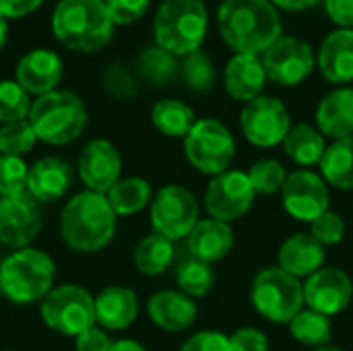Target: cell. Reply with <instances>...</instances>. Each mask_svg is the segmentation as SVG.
Listing matches in <instances>:
<instances>
[{"label": "cell", "instance_id": "8", "mask_svg": "<svg viewBox=\"0 0 353 351\" xmlns=\"http://www.w3.org/2000/svg\"><path fill=\"white\" fill-rule=\"evenodd\" d=\"M184 155L196 172L215 178L228 172L234 163L236 157L234 134L219 120L213 118L196 120V124L184 139Z\"/></svg>", "mask_w": 353, "mask_h": 351}, {"label": "cell", "instance_id": "19", "mask_svg": "<svg viewBox=\"0 0 353 351\" xmlns=\"http://www.w3.org/2000/svg\"><path fill=\"white\" fill-rule=\"evenodd\" d=\"M147 314L155 327L168 333L188 331L199 317L196 302L180 290H161L147 302Z\"/></svg>", "mask_w": 353, "mask_h": 351}, {"label": "cell", "instance_id": "39", "mask_svg": "<svg viewBox=\"0 0 353 351\" xmlns=\"http://www.w3.org/2000/svg\"><path fill=\"white\" fill-rule=\"evenodd\" d=\"M29 166L23 157L0 155V197H17L27 192Z\"/></svg>", "mask_w": 353, "mask_h": 351}, {"label": "cell", "instance_id": "36", "mask_svg": "<svg viewBox=\"0 0 353 351\" xmlns=\"http://www.w3.org/2000/svg\"><path fill=\"white\" fill-rule=\"evenodd\" d=\"M180 77L188 89H192L196 93H207L215 83V68H213V62L209 60V56L199 50L194 54L184 56V60L180 64Z\"/></svg>", "mask_w": 353, "mask_h": 351}, {"label": "cell", "instance_id": "52", "mask_svg": "<svg viewBox=\"0 0 353 351\" xmlns=\"http://www.w3.org/2000/svg\"><path fill=\"white\" fill-rule=\"evenodd\" d=\"M0 298H2V285H0Z\"/></svg>", "mask_w": 353, "mask_h": 351}, {"label": "cell", "instance_id": "41", "mask_svg": "<svg viewBox=\"0 0 353 351\" xmlns=\"http://www.w3.org/2000/svg\"><path fill=\"white\" fill-rule=\"evenodd\" d=\"M310 234L327 248V246H337L345 238V221L339 213L335 211H325L321 217H316L310 223Z\"/></svg>", "mask_w": 353, "mask_h": 351}, {"label": "cell", "instance_id": "50", "mask_svg": "<svg viewBox=\"0 0 353 351\" xmlns=\"http://www.w3.org/2000/svg\"><path fill=\"white\" fill-rule=\"evenodd\" d=\"M6 37H8V23H6L4 17H0V52H2V48L6 43Z\"/></svg>", "mask_w": 353, "mask_h": 351}, {"label": "cell", "instance_id": "16", "mask_svg": "<svg viewBox=\"0 0 353 351\" xmlns=\"http://www.w3.org/2000/svg\"><path fill=\"white\" fill-rule=\"evenodd\" d=\"M353 300L352 277L337 267H323L304 283L306 308L316 310L325 317L341 314Z\"/></svg>", "mask_w": 353, "mask_h": 351}, {"label": "cell", "instance_id": "13", "mask_svg": "<svg viewBox=\"0 0 353 351\" xmlns=\"http://www.w3.org/2000/svg\"><path fill=\"white\" fill-rule=\"evenodd\" d=\"M329 184L321 174L306 168L288 174V180L281 188V205L296 221L312 223L316 217L329 211Z\"/></svg>", "mask_w": 353, "mask_h": 351}, {"label": "cell", "instance_id": "21", "mask_svg": "<svg viewBox=\"0 0 353 351\" xmlns=\"http://www.w3.org/2000/svg\"><path fill=\"white\" fill-rule=\"evenodd\" d=\"M139 317V298L130 288L108 285L95 296V325L103 331H124Z\"/></svg>", "mask_w": 353, "mask_h": 351}, {"label": "cell", "instance_id": "24", "mask_svg": "<svg viewBox=\"0 0 353 351\" xmlns=\"http://www.w3.org/2000/svg\"><path fill=\"white\" fill-rule=\"evenodd\" d=\"M225 91L238 99V101H252L261 97L265 83H267V70L263 66V60L250 54H236L223 74Z\"/></svg>", "mask_w": 353, "mask_h": 351}, {"label": "cell", "instance_id": "3", "mask_svg": "<svg viewBox=\"0 0 353 351\" xmlns=\"http://www.w3.org/2000/svg\"><path fill=\"white\" fill-rule=\"evenodd\" d=\"M60 43L74 52L101 50L114 35V21L103 0H60L52 14Z\"/></svg>", "mask_w": 353, "mask_h": 351}, {"label": "cell", "instance_id": "33", "mask_svg": "<svg viewBox=\"0 0 353 351\" xmlns=\"http://www.w3.org/2000/svg\"><path fill=\"white\" fill-rule=\"evenodd\" d=\"M139 72L149 85L163 87L170 81H174V77L180 72V64L176 62L174 54H170L168 50L155 46V48H147V50L141 52V56H139Z\"/></svg>", "mask_w": 353, "mask_h": 351}, {"label": "cell", "instance_id": "40", "mask_svg": "<svg viewBox=\"0 0 353 351\" xmlns=\"http://www.w3.org/2000/svg\"><path fill=\"white\" fill-rule=\"evenodd\" d=\"M101 85L116 99H132L139 93L137 79L120 62H112V64H108L103 68V72H101Z\"/></svg>", "mask_w": 353, "mask_h": 351}, {"label": "cell", "instance_id": "7", "mask_svg": "<svg viewBox=\"0 0 353 351\" xmlns=\"http://www.w3.org/2000/svg\"><path fill=\"white\" fill-rule=\"evenodd\" d=\"M250 302L265 321L290 325L306 306L304 283L279 267H265L252 279Z\"/></svg>", "mask_w": 353, "mask_h": 351}, {"label": "cell", "instance_id": "29", "mask_svg": "<svg viewBox=\"0 0 353 351\" xmlns=\"http://www.w3.org/2000/svg\"><path fill=\"white\" fill-rule=\"evenodd\" d=\"M321 176L337 190H353V137L339 139L327 147L321 159Z\"/></svg>", "mask_w": 353, "mask_h": 351}, {"label": "cell", "instance_id": "37", "mask_svg": "<svg viewBox=\"0 0 353 351\" xmlns=\"http://www.w3.org/2000/svg\"><path fill=\"white\" fill-rule=\"evenodd\" d=\"M37 143V134L29 120H19L10 124H2L0 128V155L23 157Z\"/></svg>", "mask_w": 353, "mask_h": 351}, {"label": "cell", "instance_id": "18", "mask_svg": "<svg viewBox=\"0 0 353 351\" xmlns=\"http://www.w3.org/2000/svg\"><path fill=\"white\" fill-rule=\"evenodd\" d=\"M64 72V64L60 56L52 50H31L27 52L19 64H17V83L29 93V95H46L50 91H56V85L60 83Z\"/></svg>", "mask_w": 353, "mask_h": 351}, {"label": "cell", "instance_id": "6", "mask_svg": "<svg viewBox=\"0 0 353 351\" xmlns=\"http://www.w3.org/2000/svg\"><path fill=\"white\" fill-rule=\"evenodd\" d=\"M153 33L159 48L174 56L199 52L207 35V6L203 0H163L159 6Z\"/></svg>", "mask_w": 353, "mask_h": 351}, {"label": "cell", "instance_id": "25", "mask_svg": "<svg viewBox=\"0 0 353 351\" xmlns=\"http://www.w3.org/2000/svg\"><path fill=\"white\" fill-rule=\"evenodd\" d=\"M319 68L329 83L353 81V29H337L327 35L319 52Z\"/></svg>", "mask_w": 353, "mask_h": 351}, {"label": "cell", "instance_id": "30", "mask_svg": "<svg viewBox=\"0 0 353 351\" xmlns=\"http://www.w3.org/2000/svg\"><path fill=\"white\" fill-rule=\"evenodd\" d=\"M153 126L170 139H186V134L196 124L194 112L188 103L180 99H161L151 110Z\"/></svg>", "mask_w": 353, "mask_h": 351}, {"label": "cell", "instance_id": "42", "mask_svg": "<svg viewBox=\"0 0 353 351\" xmlns=\"http://www.w3.org/2000/svg\"><path fill=\"white\" fill-rule=\"evenodd\" d=\"M103 2L108 6V12H110L114 25L134 23L149 8V0H103Z\"/></svg>", "mask_w": 353, "mask_h": 351}, {"label": "cell", "instance_id": "48", "mask_svg": "<svg viewBox=\"0 0 353 351\" xmlns=\"http://www.w3.org/2000/svg\"><path fill=\"white\" fill-rule=\"evenodd\" d=\"M273 6H279L283 10H304V8H310L314 6L319 0H271Z\"/></svg>", "mask_w": 353, "mask_h": 351}, {"label": "cell", "instance_id": "35", "mask_svg": "<svg viewBox=\"0 0 353 351\" xmlns=\"http://www.w3.org/2000/svg\"><path fill=\"white\" fill-rule=\"evenodd\" d=\"M246 174H248V180L256 194L281 192V188L288 180V170L277 159H259L250 166V170Z\"/></svg>", "mask_w": 353, "mask_h": 351}, {"label": "cell", "instance_id": "22", "mask_svg": "<svg viewBox=\"0 0 353 351\" xmlns=\"http://www.w3.org/2000/svg\"><path fill=\"white\" fill-rule=\"evenodd\" d=\"M72 184V170L60 157H41L29 168L27 192L37 203L60 201Z\"/></svg>", "mask_w": 353, "mask_h": 351}, {"label": "cell", "instance_id": "53", "mask_svg": "<svg viewBox=\"0 0 353 351\" xmlns=\"http://www.w3.org/2000/svg\"><path fill=\"white\" fill-rule=\"evenodd\" d=\"M4 351H14V350H4Z\"/></svg>", "mask_w": 353, "mask_h": 351}, {"label": "cell", "instance_id": "1", "mask_svg": "<svg viewBox=\"0 0 353 351\" xmlns=\"http://www.w3.org/2000/svg\"><path fill=\"white\" fill-rule=\"evenodd\" d=\"M217 23L236 54H265L281 37V21L271 0H223Z\"/></svg>", "mask_w": 353, "mask_h": 351}, {"label": "cell", "instance_id": "31", "mask_svg": "<svg viewBox=\"0 0 353 351\" xmlns=\"http://www.w3.org/2000/svg\"><path fill=\"white\" fill-rule=\"evenodd\" d=\"M132 261H134V267L139 273L157 277V275L165 273L174 261V242L168 240L165 236L153 232L137 244Z\"/></svg>", "mask_w": 353, "mask_h": 351}, {"label": "cell", "instance_id": "34", "mask_svg": "<svg viewBox=\"0 0 353 351\" xmlns=\"http://www.w3.org/2000/svg\"><path fill=\"white\" fill-rule=\"evenodd\" d=\"M176 283L182 294L190 298H205L215 285V273L211 265L196 259H188L176 269Z\"/></svg>", "mask_w": 353, "mask_h": 351}, {"label": "cell", "instance_id": "47", "mask_svg": "<svg viewBox=\"0 0 353 351\" xmlns=\"http://www.w3.org/2000/svg\"><path fill=\"white\" fill-rule=\"evenodd\" d=\"M325 8L333 23L345 29L353 27V0H325Z\"/></svg>", "mask_w": 353, "mask_h": 351}, {"label": "cell", "instance_id": "14", "mask_svg": "<svg viewBox=\"0 0 353 351\" xmlns=\"http://www.w3.org/2000/svg\"><path fill=\"white\" fill-rule=\"evenodd\" d=\"M314 62L316 58L312 48L304 39L292 35L279 37L263 54V66L267 70V79L283 87H294L306 81L314 70Z\"/></svg>", "mask_w": 353, "mask_h": 351}, {"label": "cell", "instance_id": "10", "mask_svg": "<svg viewBox=\"0 0 353 351\" xmlns=\"http://www.w3.org/2000/svg\"><path fill=\"white\" fill-rule=\"evenodd\" d=\"M149 213L153 232L165 236L172 242L188 238L194 225L201 221V207L196 197L180 184L161 186L149 205Z\"/></svg>", "mask_w": 353, "mask_h": 351}, {"label": "cell", "instance_id": "12", "mask_svg": "<svg viewBox=\"0 0 353 351\" xmlns=\"http://www.w3.org/2000/svg\"><path fill=\"white\" fill-rule=\"evenodd\" d=\"M254 199L256 192L248 180V174L238 170H228L211 178L205 190V209L209 217L232 225L252 209Z\"/></svg>", "mask_w": 353, "mask_h": 351}, {"label": "cell", "instance_id": "44", "mask_svg": "<svg viewBox=\"0 0 353 351\" xmlns=\"http://www.w3.org/2000/svg\"><path fill=\"white\" fill-rule=\"evenodd\" d=\"M232 351H269V339L254 327L238 329L230 335Z\"/></svg>", "mask_w": 353, "mask_h": 351}, {"label": "cell", "instance_id": "11", "mask_svg": "<svg viewBox=\"0 0 353 351\" xmlns=\"http://www.w3.org/2000/svg\"><path fill=\"white\" fill-rule=\"evenodd\" d=\"M240 126L250 145L269 149L283 145L288 132L292 130V118L283 101L261 95L244 106L240 114Z\"/></svg>", "mask_w": 353, "mask_h": 351}, {"label": "cell", "instance_id": "5", "mask_svg": "<svg viewBox=\"0 0 353 351\" xmlns=\"http://www.w3.org/2000/svg\"><path fill=\"white\" fill-rule=\"evenodd\" d=\"M37 134V141L60 147L77 141L87 126V108L72 91H50L39 95L27 118Z\"/></svg>", "mask_w": 353, "mask_h": 351}, {"label": "cell", "instance_id": "26", "mask_svg": "<svg viewBox=\"0 0 353 351\" xmlns=\"http://www.w3.org/2000/svg\"><path fill=\"white\" fill-rule=\"evenodd\" d=\"M316 128L333 141L353 137V89H335L319 103Z\"/></svg>", "mask_w": 353, "mask_h": 351}, {"label": "cell", "instance_id": "17", "mask_svg": "<svg viewBox=\"0 0 353 351\" xmlns=\"http://www.w3.org/2000/svg\"><path fill=\"white\" fill-rule=\"evenodd\" d=\"M77 172L87 190L105 194L122 178L120 151L108 139H93L83 147Z\"/></svg>", "mask_w": 353, "mask_h": 351}, {"label": "cell", "instance_id": "15", "mask_svg": "<svg viewBox=\"0 0 353 351\" xmlns=\"http://www.w3.org/2000/svg\"><path fill=\"white\" fill-rule=\"evenodd\" d=\"M41 230L39 203L29 194L0 197V244L12 250L29 248Z\"/></svg>", "mask_w": 353, "mask_h": 351}, {"label": "cell", "instance_id": "23", "mask_svg": "<svg viewBox=\"0 0 353 351\" xmlns=\"http://www.w3.org/2000/svg\"><path fill=\"white\" fill-rule=\"evenodd\" d=\"M234 230L230 223L217 221L213 217L201 219L188 236V250L192 259L207 265L223 261L234 248Z\"/></svg>", "mask_w": 353, "mask_h": 351}, {"label": "cell", "instance_id": "49", "mask_svg": "<svg viewBox=\"0 0 353 351\" xmlns=\"http://www.w3.org/2000/svg\"><path fill=\"white\" fill-rule=\"evenodd\" d=\"M110 351H147V348L141 345L139 341H132V339H120V341L112 343Z\"/></svg>", "mask_w": 353, "mask_h": 351}, {"label": "cell", "instance_id": "43", "mask_svg": "<svg viewBox=\"0 0 353 351\" xmlns=\"http://www.w3.org/2000/svg\"><path fill=\"white\" fill-rule=\"evenodd\" d=\"M180 351H232V345L221 331H199L182 343Z\"/></svg>", "mask_w": 353, "mask_h": 351}, {"label": "cell", "instance_id": "54", "mask_svg": "<svg viewBox=\"0 0 353 351\" xmlns=\"http://www.w3.org/2000/svg\"><path fill=\"white\" fill-rule=\"evenodd\" d=\"M352 89H353V87H352Z\"/></svg>", "mask_w": 353, "mask_h": 351}, {"label": "cell", "instance_id": "27", "mask_svg": "<svg viewBox=\"0 0 353 351\" xmlns=\"http://www.w3.org/2000/svg\"><path fill=\"white\" fill-rule=\"evenodd\" d=\"M325 151H327L325 137L321 134V130L316 126H310V124L292 126V130L288 132V137L283 141V153L296 166L306 168V170L310 166H319Z\"/></svg>", "mask_w": 353, "mask_h": 351}, {"label": "cell", "instance_id": "20", "mask_svg": "<svg viewBox=\"0 0 353 351\" xmlns=\"http://www.w3.org/2000/svg\"><path fill=\"white\" fill-rule=\"evenodd\" d=\"M325 261L327 248L312 234L304 232L290 236L277 252V267L298 279L312 277L316 271L325 267Z\"/></svg>", "mask_w": 353, "mask_h": 351}, {"label": "cell", "instance_id": "28", "mask_svg": "<svg viewBox=\"0 0 353 351\" xmlns=\"http://www.w3.org/2000/svg\"><path fill=\"white\" fill-rule=\"evenodd\" d=\"M105 199L118 217H128V215L141 213L145 207L151 205L153 190L145 178L130 176V178H120L105 192Z\"/></svg>", "mask_w": 353, "mask_h": 351}, {"label": "cell", "instance_id": "38", "mask_svg": "<svg viewBox=\"0 0 353 351\" xmlns=\"http://www.w3.org/2000/svg\"><path fill=\"white\" fill-rule=\"evenodd\" d=\"M31 110L29 93L17 81H0V122L10 124L27 120Z\"/></svg>", "mask_w": 353, "mask_h": 351}, {"label": "cell", "instance_id": "2", "mask_svg": "<svg viewBox=\"0 0 353 351\" xmlns=\"http://www.w3.org/2000/svg\"><path fill=\"white\" fill-rule=\"evenodd\" d=\"M118 215L110 207L105 194L83 190L74 194L60 213L62 242L81 254L103 250L116 236Z\"/></svg>", "mask_w": 353, "mask_h": 351}, {"label": "cell", "instance_id": "46", "mask_svg": "<svg viewBox=\"0 0 353 351\" xmlns=\"http://www.w3.org/2000/svg\"><path fill=\"white\" fill-rule=\"evenodd\" d=\"M43 0H0V17L21 19L41 6Z\"/></svg>", "mask_w": 353, "mask_h": 351}, {"label": "cell", "instance_id": "32", "mask_svg": "<svg viewBox=\"0 0 353 351\" xmlns=\"http://www.w3.org/2000/svg\"><path fill=\"white\" fill-rule=\"evenodd\" d=\"M290 331H292V335H294V339L298 343H302L306 348H312V350H319V348H325V345L331 343L333 323H331L329 317H325V314H321L316 310L304 308L290 323Z\"/></svg>", "mask_w": 353, "mask_h": 351}, {"label": "cell", "instance_id": "51", "mask_svg": "<svg viewBox=\"0 0 353 351\" xmlns=\"http://www.w3.org/2000/svg\"><path fill=\"white\" fill-rule=\"evenodd\" d=\"M314 351H343V350H339V348H335V345H325V348H319V350H314Z\"/></svg>", "mask_w": 353, "mask_h": 351}, {"label": "cell", "instance_id": "4", "mask_svg": "<svg viewBox=\"0 0 353 351\" xmlns=\"http://www.w3.org/2000/svg\"><path fill=\"white\" fill-rule=\"evenodd\" d=\"M56 263L54 259L39 248L12 250L0 263V285L2 296L12 304H35L54 290Z\"/></svg>", "mask_w": 353, "mask_h": 351}, {"label": "cell", "instance_id": "9", "mask_svg": "<svg viewBox=\"0 0 353 351\" xmlns=\"http://www.w3.org/2000/svg\"><path fill=\"white\" fill-rule=\"evenodd\" d=\"M43 325L66 337H77L95 325V296L74 283L54 288L39 306Z\"/></svg>", "mask_w": 353, "mask_h": 351}, {"label": "cell", "instance_id": "45", "mask_svg": "<svg viewBox=\"0 0 353 351\" xmlns=\"http://www.w3.org/2000/svg\"><path fill=\"white\" fill-rule=\"evenodd\" d=\"M112 343L114 341L110 339V335L97 325H93L91 329H87L74 337V350L77 351H110Z\"/></svg>", "mask_w": 353, "mask_h": 351}]
</instances>
